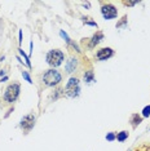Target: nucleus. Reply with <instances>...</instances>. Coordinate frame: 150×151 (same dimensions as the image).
<instances>
[{
  "mask_svg": "<svg viewBox=\"0 0 150 151\" xmlns=\"http://www.w3.org/2000/svg\"><path fill=\"white\" fill-rule=\"evenodd\" d=\"M16 60H17V61H18V62H19V63H21V65H23V66H26V63H25V62H23V61L21 60V57H19V56H17V57H16Z\"/></svg>",
  "mask_w": 150,
  "mask_h": 151,
  "instance_id": "obj_24",
  "label": "nucleus"
},
{
  "mask_svg": "<svg viewBox=\"0 0 150 151\" xmlns=\"http://www.w3.org/2000/svg\"><path fill=\"white\" fill-rule=\"evenodd\" d=\"M105 139H106L107 142H114V141H117V132H107L106 136H105Z\"/></svg>",
  "mask_w": 150,
  "mask_h": 151,
  "instance_id": "obj_19",
  "label": "nucleus"
},
{
  "mask_svg": "<svg viewBox=\"0 0 150 151\" xmlns=\"http://www.w3.org/2000/svg\"><path fill=\"white\" fill-rule=\"evenodd\" d=\"M81 22L84 23L86 26H91V27H98V23L96 21H93V19L91 18V17H86V16H81Z\"/></svg>",
  "mask_w": 150,
  "mask_h": 151,
  "instance_id": "obj_15",
  "label": "nucleus"
},
{
  "mask_svg": "<svg viewBox=\"0 0 150 151\" xmlns=\"http://www.w3.org/2000/svg\"><path fill=\"white\" fill-rule=\"evenodd\" d=\"M78 68H79V60L75 56L67 57L66 62H65V73L71 75V74H74Z\"/></svg>",
  "mask_w": 150,
  "mask_h": 151,
  "instance_id": "obj_9",
  "label": "nucleus"
},
{
  "mask_svg": "<svg viewBox=\"0 0 150 151\" xmlns=\"http://www.w3.org/2000/svg\"><path fill=\"white\" fill-rule=\"evenodd\" d=\"M36 124V115L34 112H30L25 116H22L21 120H19V129L23 132V134H27L34 129V127Z\"/></svg>",
  "mask_w": 150,
  "mask_h": 151,
  "instance_id": "obj_5",
  "label": "nucleus"
},
{
  "mask_svg": "<svg viewBox=\"0 0 150 151\" xmlns=\"http://www.w3.org/2000/svg\"><path fill=\"white\" fill-rule=\"evenodd\" d=\"M18 45H19V48L22 45V30L18 31Z\"/></svg>",
  "mask_w": 150,
  "mask_h": 151,
  "instance_id": "obj_21",
  "label": "nucleus"
},
{
  "mask_svg": "<svg viewBox=\"0 0 150 151\" xmlns=\"http://www.w3.org/2000/svg\"><path fill=\"white\" fill-rule=\"evenodd\" d=\"M104 39H105V34L98 30V31L94 32L89 39H86L87 40V48L88 49H94L97 45H100V44L104 42Z\"/></svg>",
  "mask_w": 150,
  "mask_h": 151,
  "instance_id": "obj_8",
  "label": "nucleus"
},
{
  "mask_svg": "<svg viewBox=\"0 0 150 151\" xmlns=\"http://www.w3.org/2000/svg\"><path fill=\"white\" fill-rule=\"evenodd\" d=\"M83 81L87 85H92L96 83V78H94V73L92 68H88L83 73Z\"/></svg>",
  "mask_w": 150,
  "mask_h": 151,
  "instance_id": "obj_11",
  "label": "nucleus"
},
{
  "mask_svg": "<svg viewBox=\"0 0 150 151\" xmlns=\"http://www.w3.org/2000/svg\"><path fill=\"white\" fill-rule=\"evenodd\" d=\"M80 4H81V6H84V8H87V9H89L91 8V3L89 1H86V3H80Z\"/></svg>",
  "mask_w": 150,
  "mask_h": 151,
  "instance_id": "obj_22",
  "label": "nucleus"
},
{
  "mask_svg": "<svg viewBox=\"0 0 150 151\" xmlns=\"http://www.w3.org/2000/svg\"><path fill=\"white\" fill-rule=\"evenodd\" d=\"M129 137V133L127 130H120V132L117 133V141L118 142H124V141H127Z\"/></svg>",
  "mask_w": 150,
  "mask_h": 151,
  "instance_id": "obj_16",
  "label": "nucleus"
},
{
  "mask_svg": "<svg viewBox=\"0 0 150 151\" xmlns=\"http://www.w3.org/2000/svg\"><path fill=\"white\" fill-rule=\"evenodd\" d=\"M140 1H122V4L125 5V6H135V5H137Z\"/></svg>",
  "mask_w": 150,
  "mask_h": 151,
  "instance_id": "obj_20",
  "label": "nucleus"
},
{
  "mask_svg": "<svg viewBox=\"0 0 150 151\" xmlns=\"http://www.w3.org/2000/svg\"><path fill=\"white\" fill-rule=\"evenodd\" d=\"M62 81V74L57 68H48L42 75V83L47 88H57Z\"/></svg>",
  "mask_w": 150,
  "mask_h": 151,
  "instance_id": "obj_1",
  "label": "nucleus"
},
{
  "mask_svg": "<svg viewBox=\"0 0 150 151\" xmlns=\"http://www.w3.org/2000/svg\"><path fill=\"white\" fill-rule=\"evenodd\" d=\"M115 56V50L112 49L110 47H104V48H100V49H97L96 54H94V57H96L97 61H100V62H104V61H107L112 58Z\"/></svg>",
  "mask_w": 150,
  "mask_h": 151,
  "instance_id": "obj_7",
  "label": "nucleus"
},
{
  "mask_svg": "<svg viewBox=\"0 0 150 151\" xmlns=\"http://www.w3.org/2000/svg\"><path fill=\"white\" fill-rule=\"evenodd\" d=\"M142 120H144V119H142L141 115H138L137 112H133V114L129 116V124H131V127L133 129H136L142 123Z\"/></svg>",
  "mask_w": 150,
  "mask_h": 151,
  "instance_id": "obj_12",
  "label": "nucleus"
},
{
  "mask_svg": "<svg viewBox=\"0 0 150 151\" xmlns=\"http://www.w3.org/2000/svg\"><path fill=\"white\" fill-rule=\"evenodd\" d=\"M129 151H133V150H129Z\"/></svg>",
  "mask_w": 150,
  "mask_h": 151,
  "instance_id": "obj_27",
  "label": "nucleus"
},
{
  "mask_svg": "<svg viewBox=\"0 0 150 151\" xmlns=\"http://www.w3.org/2000/svg\"><path fill=\"white\" fill-rule=\"evenodd\" d=\"M21 75H22V78H23V80H25V81H27L29 84H32L31 75H30V73H29L27 70H25V68H23V70L21 71Z\"/></svg>",
  "mask_w": 150,
  "mask_h": 151,
  "instance_id": "obj_17",
  "label": "nucleus"
},
{
  "mask_svg": "<svg viewBox=\"0 0 150 151\" xmlns=\"http://www.w3.org/2000/svg\"><path fill=\"white\" fill-rule=\"evenodd\" d=\"M60 36L61 37H62V39L65 40V43H66V45L67 47H71V48H73V49H75V52H76V53H81V49H80V47H79V44H76V43H75L74 42V40L73 39H71V37L69 36V35H67V32L66 31H63V30H60Z\"/></svg>",
  "mask_w": 150,
  "mask_h": 151,
  "instance_id": "obj_10",
  "label": "nucleus"
},
{
  "mask_svg": "<svg viewBox=\"0 0 150 151\" xmlns=\"http://www.w3.org/2000/svg\"><path fill=\"white\" fill-rule=\"evenodd\" d=\"M63 61H66V57L61 49H50L45 54V62L50 68H58Z\"/></svg>",
  "mask_w": 150,
  "mask_h": 151,
  "instance_id": "obj_4",
  "label": "nucleus"
},
{
  "mask_svg": "<svg viewBox=\"0 0 150 151\" xmlns=\"http://www.w3.org/2000/svg\"><path fill=\"white\" fill-rule=\"evenodd\" d=\"M100 4H101L100 12L105 21H111V19H115L118 17V9L114 4H111V3H104V1H101Z\"/></svg>",
  "mask_w": 150,
  "mask_h": 151,
  "instance_id": "obj_6",
  "label": "nucleus"
},
{
  "mask_svg": "<svg viewBox=\"0 0 150 151\" xmlns=\"http://www.w3.org/2000/svg\"><path fill=\"white\" fill-rule=\"evenodd\" d=\"M5 70H0V79H1V78H4L5 76Z\"/></svg>",
  "mask_w": 150,
  "mask_h": 151,
  "instance_id": "obj_25",
  "label": "nucleus"
},
{
  "mask_svg": "<svg viewBox=\"0 0 150 151\" xmlns=\"http://www.w3.org/2000/svg\"><path fill=\"white\" fill-rule=\"evenodd\" d=\"M4 60H5V56H1V57H0V62H4Z\"/></svg>",
  "mask_w": 150,
  "mask_h": 151,
  "instance_id": "obj_26",
  "label": "nucleus"
},
{
  "mask_svg": "<svg viewBox=\"0 0 150 151\" xmlns=\"http://www.w3.org/2000/svg\"><path fill=\"white\" fill-rule=\"evenodd\" d=\"M149 130H150V128H149Z\"/></svg>",
  "mask_w": 150,
  "mask_h": 151,
  "instance_id": "obj_28",
  "label": "nucleus"
},
{
  "mask_svg": "<svg viewBox=\"0 0 150 151\" xmlns=\"http://www.w3.org/2000/svg\"><path fill=\"white\" fill-rule=\"evenodd\" d=\"M141 116L142 119H149L150 118V105H146L141 110Z\"/></svg>",
  "mask_w": 150,
  "mask_h": 151,
  "instance_id": "obj_18",
  "label": "nucleus"
},
{
  "mask_svg": "<svg viewBox=\"0 0 150 151\" xmlns=\"http://www.w3.org/2000/svg\"><path fill=\"white\" fill-rule=\"evenodd\" d=\"M8 80H9V76H8V75H5L4 78L0 79V83H5V81H8Z\"/></svg>",
  "mask_w": 150,
  "mask_h": 151,
  "instance_id": "obj_23",
  "label": "nucleus"
},
{
  "mask_svg": "<svg viewBox=\"0 0 150 151\" xmlns=\"http://www.w3.org/2000/svg\"><path fill=\"white\" fill-rule=\"evenodd\" d=\"M17 50H18V54H19V56H21V57L23 58V60H25L26 66L29 67L30 70H31V68H32V65H31V60H30L29 54H26L25 52H23V49H22V48H19V47H18V49H17Z\"/></svg>",
  "mask_w": 150,
  "mask_h": 151,
  "instance_id": "obj_13",
  "label": "nucleus"
},
{
  "mask_svg": "<svg viewBox=\"0 0 150 151\" xmlns=\"http://www.w3.org/2000/svg\"><path fill=\"white\" fill-rule=\"evenodd\" d=\"M81 88H80V80L76 76H70L69 80L66 81L63 88V97L75 99L80 96Z\"/></svg>",
  "mask_w": 150,
  "mask_h": 151,
  "instance_id": "obj_2",
  "label": "nucleus"
},
{
  "mask_svg": "<svg viewBox=\"0 0 150 151\" xmlns=\"http://www.w3.org/2000/svg\"><path fill=\"white\" fill-rule=\"evenodd\" d=\"M127 25H128V17H127V14H124V16L122 17V18L117 22V25H115V29H118V30L127 29Z\"/></svg>",
  "mask_w": 150,
  "mask_h": 151,
  "instance_id": "obj_14",
  "label": "nucleus"
},
{
  "mask_svg": "<svg viewBox=\"0 0 150 151\" xmlns=\"http://www.w3.org/2000/svg\"><path fill=\"white\" fill-rule=\"evenodd\" d=\"M19 96H21V84L18 81H13L5 87L4 93H3V99L6 104L13 105L14 102H17Z\"/></svg>",
  "mask_w": 150,
  "mask_h": 151,
  "instance_id": "obj_3",
  "label": "nucleus"
}]
</instances>
